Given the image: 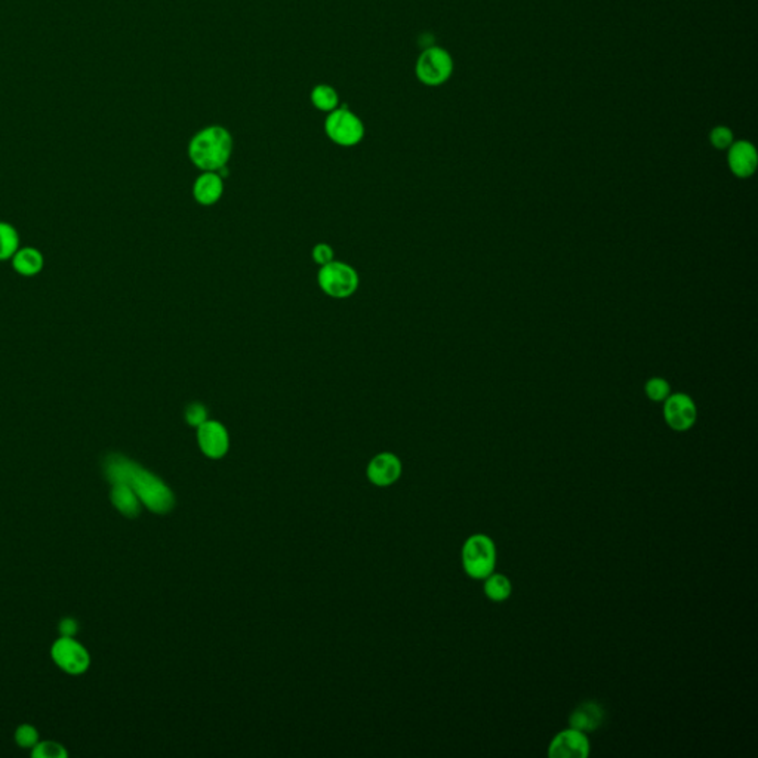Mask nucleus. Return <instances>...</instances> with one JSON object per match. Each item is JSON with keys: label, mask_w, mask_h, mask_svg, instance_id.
Masks as SVG:
<instances>
[{"label": "nucleus", "mask_w": 758, "mask_h": 758, "mask_svg": "<svg viewBox=\"0 0 758 758\" xmlns=\"http://www.w3.org/2000/svg\"><path fill=\"white\" fill-rule=\"evenodd\" d=\"M103 474L110 484H128L140 498L142 506L155 515H167L174 508L175 498L171 489L159 477L128 456L107 455L103 463Z\"/></svg>", "instance_id": "nucleus-1"}, {"label": "nucleus", "mask_w": 758, "mask_h": 758, "mask_svg": "<svg viewBox=\"0 0 758 758\" xmlns=\"http://www.w3.org/2000/svg\"><path fill=\"white\" fill-rule=\"evenodd\" d=\"M232 153V133L219 124L201 129L190 141V159L201 171L217 172L227 166Z\"/></svg>", "instance_id": "nucleus-2"}, {"label": "nucleus", "mask_w": 758, "mask_h": 758, "mask_svg": "<svg viewBox=\"0 0 758 758\" xmlns=\"http://www.w3.org/2000/svg\"><path fill=\"white\" fill-rule=\"evenodd\" d=\"M463 566L470 578L479 581L488 578L497 567L495 542L483 533L470 536L463 547Z\"/></svg>", "instance_id": "nucleus-3"}, {"label": "nucleus", "mask_w": 758, "mask_h": 758, "mask_svg": "<svg viewBox=\"0 0 758 758\" xmlns=\"http://www.w3.org/2000/svg\"><path fill=\"white\" fill-rule=\"evenodd\" d=\"M455 63L445 47H429L421 52L415 64L416 79L422 85L438 88L445 85L454 74Z\"/></svg>", "instance_id": "nucleus-4"}, {"label": "nucleus", "mask_w": 758, "mask_h": 758, "mask_svg": "<svg viewBox=\"0 0 758 758\" xmlns=\"http://www.w3.org/2000/svg\"><path fill=\"white\" fill-rule=\"evenodd\" d=\"M51 660L56 669L69 676H83L90 667L89 652L76 637L60 635L52 643Z\"/></svg>", "instance_id": "nucleus-5"}, {"label": "nucleus", "mask_w": 758, "mask_h": 758, "mask_svg": "<svg viewBox=\"0 0 758 758\" xmlns=\"http://www.w3.org/2000/svg\"><path fill=\"white\" fill-rule=\"evenodd\" d=\"M326 135L341 147L357 146L364 137V124L356 113L338 107L325 122Z\"/></svg>", "instance_id": "nucleus-6"}, {"label": "nucleus", "mask_w": 758, "mask_h": 758, "mask_svg": "<svg viewBox=\"0 0 758 758\" xmlns=\"http://www.w3.org/2000/svg\"><path fill=\"white\" fill-rule=\"evenodd\" d=\"M319 283L328 295L335 298H347L359 286V277L352 267L344 262H329L321 266L319 271Z\"/></svg>", "instance_id": "nucleus-7"}, {"label": "nucleus", "mask_w": 758, "mask_h": 758, "mask_svg": "<svg viewBox=\"0 0 758 758\" xmlns=\"http://www.w3.org/2000/svg\"><path fill=\"white\" fill-rule=\"evenodd\" d=\"M664 418L669 429L683 433L696 424L698 409L689 396L669 395L664 402Z\"/></svg>", "instance_id": "nucleus-8"}, {"label": "nucleus", "mask_w": 758, "mask_h": 758, "mask_svg": "<svg viewBox=\"0 0 758 758\" xmlns=\"http://www.w3.org/2000/svg\"><path fill=\"white\" fill-rule=\"evenodd\" d=\"M590 739L578 728L561 730L549 742V755L551 758H587L590 755Z\"/></svg>", "instance_id": "nucleus-9"}, {"label": "nucleus", "mask_w": 758, "mask_h": 758, "mask_svg": "<svg viewBox=\"0 0 758 758\" xmlns=\"http://www.w3.org/2000/svg\"><path fill=\"white\" fill-rule=\"evenodd\" d=\"M728 150V167L733 175L737 178H750L754 175L758 166V155L753 142L746 140L733 141Z\"/></svg>", "instance_id": "nucleus-10"}, {"label": "nucleus", "mask_w": 758, "mask_h": 758, "mask_svg": "<svg viewBox=\"0 0 758 758\" xmlns=\"http://www.w3.org/2000/svg\"><path fill=\"white\" fill-rule=\"evenodd\" d=\"M198 429L199 445L203 454L209 458H223L230 446L227 430L217 421H206Z\"/></svg>", "instance_id": "nucleus-11"}, {"label": "nucleus", "mask_w": 758, "mask_h": 758, "mask_svg": "<svg viewBox=\"0 0 758 758\" xmlns=\"http://www.w3.org/2000/svg\"><path fill=\"white\" fill-rule=\"evenodd\" d=\"M400 473H402V464L393 454L378 455L368 467L369 479L377 486H390L399 479Z\"/></svg>", "instance_id": "nucleus-12"}, {"label": "nucleus", "mask_w": 758, "mask_h": 758, "mask_svg": "<svg viewBox=\"0 0 758 758\" xmlns=\"http://www.w3.org/2000/svg\"><path fill=\"white\" fill-rule=\"evenodd\" d=\"M603 708L597 703H592V701L578 705L569 717L570 728H578L583 733L597 730L603 724Z\"/></svg>", "instance_id": "nucleus-13"}, {"label": "nucleus", "mask_w": 758, "mask_h": 758, "mask_svg": "<svg viewBox=\"0 0 758 758\" xmlns=\"http://www.w3.org/2000/svg\"><path fill=\"white\" fill-rule=\"evenodd\" d=\"M110 502L119 511L120 515L128 517V519H135L141 515L142 502L140 501V498L135 495L132 489L129 488L128 484L112 483Z\"/></svg>", "instance_id": "nucleus-14"}, {"label": "nucleus", "mask_w": 758, "mask_h": 758, "mask_svg": "<svg viewBox=\"0 0 758 758\" xmlns=\"http://www.w3.org/2000/svg\"><path fill=\"white\" fill-rule=\"evenodd\" d=\"M223 178L215 172H205L194 183V199L201 205H214L223 196Z\"/></svg>", "instance_id": "nucleus-15"}, {"label": "nucleus", "mask_w": 758, "mask_h": 758, "mask_svg": "<svg viewBox=\"0 0 758 758\" xmlns=\"http://www.w3.org/2000/svg\"><path fill=\"white\" fill-rule=\"evenodd\" d=\"M13 267L18 275L36 276L42 271L43 255L36 248L20 249L13 257Z\"/></svg>", "instance_id": "nucleus-16"}, {"label": "nucleus", "mask_w": 758, "mask_h": 758, "mask_svg": "<svg viewBox=\"0 0 758 758\" xmlns=\"http://www.w3.org/2000/svg\"><path fill=\"white\" fill-rule=\"evenodd\" d=\"M483 581L484 596L488 597L490 601L501 603V601L510 599L511 592H513V585H511L508 576L493 572V574L489 575L488 578H484Z\"/></svg>", "instance_id": "nucleus-17"}, {"label": "nucleus", "mask_w": 758, "mask_h": 758, "mask_svg": "<svg viewBox=\"0 0 758 758\" xmlns=\"http://www.w3.org/2000/svg\"><path fill=\"white\" fill-rule=\"evenodd\" d=\"M310 99L313 104L314 108H318L319 112L330 113L339 107V94L338 90L335 89L334 86L328 83H320L314 86Z\"/></svg>", "instance_id": "nucleus-18"}, {"label": "nucleus", "mask_w": 758, "mask_h": 758, "mask_svg": "<svg viewBox=\"0 0 758 758\" xmlns=\"http://www.w3.org/2000/svg\"><path fill=\"white\" fill-rule=\"evenodd\" d=\"M20 237L15 228L8 223H0V261H6L15 255Z\"/></svg>", "instance_id": "nucleus-19"}, {"label": "nucleus", "mask_w": 758, "mask_h": 758, "mask_svg": "<svg viewBox=\"0 0 758 758\" xmlns=\"http://www.w3.org/2000/svg\"><path fill=\"white\" fill-rule=\"evenodd\" d=\"M33 758H67L69 751L56 741H39L30 750Z\"/></svg>", "instance_id": "nucleus-20"}, {"label": "nucleus", "mask_w": 758, "mask_h": 758, "mask_svg": "<svg viewBox=\"0 0 758 758\" xmlns=\"http://www.w3.org/2000/svg\"><path fill=\"white\" fill-rule=\"evenodd\" d=\"M13 741L22 750H31L40 741L39 730L33 724H20L13 733Z\"/></svg>", "instance_id": "nucleus-21"}, {"label": "nucleus", "mask_w": 758, "mask_h": 758, "mask_svg": "<svg viewBox=\"0 0 758 758\" xmlns=\"http://www.w3.org/2000/svg\"><path fill=\"white\" fill-rule=\"evenodd\" d=\"M646 396L652 402H665V399L671 395L669 381H665L664 378H652L646 382L644 387Z\"/></svg>", "instance_id": "nucleus-22"}, {"label": "nucleus", "mask_w": 758, "mask_h": 758, "mask_svg": "<svg viewBox=\"0 0 758 758\" xmlns=\"http://www.w3.org/2000/svg\"><path fill=\"white\" fill-rule=\"evenodd\" d=\"M735 141L732 129L724 124H719L716 128L711 129L710 132V142L717 150H728V147L732 146Z\"/></svg>", "instance_id": "nucleus-23"}, {"label": "nucleus", "mask_w": 758, "mask_h": 758, "mask_svg": "<svg viewBox=\"0 0 758 758\" xmlns=\"http://www.w3.org/2000/svg\"><path fill=\"white\" fill-rule=\"evenodd\" d=\"M185 420L193 427H200L203 422L208 421V411L200 403H192L185 411Z\"/></svg>", "instance_id": "nucleus-24"}, {"label": "nucleus", "mask_w": 758, "mask_h": 758, "mask_svg": "<svg viewBox=\"0 0 758 758\" xmlns=\"http://www.w3.org/2000/svg\"><path fill=\"white\" fill-rule=\"evenodd\" d=\"M313 258L314 261L320 264V266H326V264H329L332 262V258H334V251L328 244H318L313 251Z\"/></svg>", "instance_id": "nucleus-25"}, {"label": "nucleus", "mask_w": 758, "mask_h": 758, "mask_svg": "<svg viewBox=\"0 0 758 758\" xmlns=\"http://www.w3.org/2000/svg\"><path fill=\"white\" fill-rule=\"evenodd\" d=\"M58 631L63 637H76L79 631V624L74 617H64L58 624Z\"/></svg>", "instance_id": "nucleus-26"}]
</instances>
